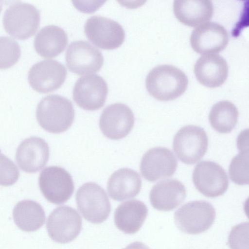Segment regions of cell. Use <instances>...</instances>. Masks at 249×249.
I'll use <instances>...</instances> for the list:
<instances>
[{
	"label": "cell",
	"mask_w": 249,
	"mask_h": 249,
	"mask_svg": "<svg viewBox=\"0 0 249 249\" xmlns=\"http://www.w3.org/2000/svg\"><path fill=\"white\" fill-rule=\"evenodd\" d=\"M188 79L179 69L170 65H161L153 68L145 79L149 93L161 101L173 100L186 90Z\"/></svg>",
	"instance_id": "obj_1"
},
{
	"label": "cell",
	"mask_w": 249,
	"mask_h": 249,
	"mask_svg": "<svg viewBox=\"0 0 249 249\" xmlns=\"http://www.w3.org/2000/svg\"><path fill=\"white\" fill-rule=\"evenodd\" d=\"M74 109L71 101L57 94L49 95L38 103L36 117L40 126L52 133L68 130L74 119Z\"/></svg>",
	"instance_id": "obj_2"
},
{
	"label": "cell",
	"mask_w": 249,
	"mask_h": 249,
	"mask_svg": "<svg viewBox=\"0 0 249 249\" xmlns=\"http://www.w3.org/2000/svg\"><path fill=\"white\" fill-rule=\"evenodd\" d=\"M40 20L39 11L35 6L17 1L6 10L2 22L9 35L16 39L25 40L35 34Z\"/></svg>",
	"instance_id": "obj_3"
},
{
	"label": "cell",
	"mask_w": 249,
	"mask_h": 249,
	"mask_svg": "<svg viewBox=\"0 0 249 249\" xmlns=\"http://www.w3.org/2000/svg\"><path fill=\"white\" fill-rule=\"evenodd\" d=\"M216 216L213 205L205 200L189 202L174 214L177 227L182 232L196 234L204 232L213 225Z\"/></svg>",
	"instance_id": "obj_4"
},
{
	"label": "cell",
	"mask_w": 249,
	"mask_h": 249,
	"mask_svg": "<svg viewBox=\"0 0 249 249\" xmlns=\"http://www.w3.org/2000/svg\"><path fill=\"white\" fill-rule=\"evenodd\" d=\"M77 208L87 221L99 224L108 217L111 205L105 191L94 182H87L77 191Z\"/></svg>",
	"instance_id": "obj_5"
},
{
	"label": "cell",
	"mask_w": 249,
	"mask_h": 249,
	"mask_svg": "<svg viewBox=\"0 0 249 249\" xmlns=\"http://www.w3.org/2000/svg\"><path fill=\"white\" fill-rule=\"evenodd\" d=\"M208 146V137L203 128L193 125L181 128L173 142L178 158L187 164H195L204 156Z\"/></svg>",
	"instance_id": "obj_6"
},
{
	"label": "cell",
	"mask_w": 249,
	"mask_h": 249,
	"mask_svg": "<svg viewBox=\"0 0 249 249\" xmlns=\"http://www.w3.org/2000/svg\"><path fill=\"white\" fill-rule=\"evenodd\" d=\"M40 190L50 202L61 204L67 201L74 190L72 177L65 169L51 166L44 168L38 179Z\"/></svg>",
	"instance_id": "obj_7"
},
{
	"label": "cell",
	"mask_w": 249,
	"mask_h": 249,
	"mask_svg": "<svg viewBox=\"0 0 249 249\" xmlns=\"http://www.w3.org/2000/svg\"><path fill=\"white\" fill-rule=\"evenodd\" d=\"M85 35L95 46L105 50L118 48L124 41L125 32L117 22L100 16L89 18L84 26Z\"/></svg>",
	"instance_id": "obj_8"
},
{
	"label": "cell",
	"mask_w": 249,
	"mask_h": 249,
	"mask_svg": "<svg viewBox=\"0 0 249 249\" xmlns=\"http://www.w3.org/2000/svg\"><path fill=\"white\" fill-rule=\"evenodd\" d=\"M46 227L48 234L54 241L65 244L75 239L82 229V219L74 209L61 206L50 214Z\"/></svg>",
	"instance_id": "obj_9"
},
{
	"label": "cell",
	"mask_w": 249,
	"mask_h": 249,
	"mask_svg": "<svg viewBox=\"0 0 249 249\" xmlns=\"http://www.w3.org/2000/svg\"><path fill=\"white\" fill-rule=\"evenodd\" d=\"M196 189L208 197L224 194L229 187V179L224 169L216 162L204 160L197 164L192 176Z\"/></svg>",
	"instance_id": "obj_10"
},
{
	"label": "cell",
	"mask_w": 249,
	"mask_h": 249,
	"mask_svg": "<svg viewBox=\"0 0 249 249\" xmlns=\"http://www.w3.org/2000/svg\"><path fill=\"white\" fill-rule=\"evenodd\" d=\"M65 58L70 71L78 75L96 73L104 63L101 51L84 40L71 42L66 51Z\"/></svg>",
	"instance_id": "obj_11"
},
{
	"label": "cell",
	"mask_w": 249,
	"mask_h": 249,
	"mask_svg": "<svg viewBox=\"0 0 249 249\" xmlns=\"http://www.w3.org/2000/svg\"><path fill=\"white\" fill-rule=\"evenodd\" d=\"M108 93L107 83L97 74L80 77L75 83L73 99L81 108L94 111L102 107Z\"/></svg>",
	"instance_id": "obj_12"
},
{
	"label": "cell",
	"mask_w": 249,
	"mask_h": 249,
	"mask_svg": "<svg viewBox=\"0 0 249 249\" xmlns=\"http://www.w3.org/2000/svg\"><path fill=\"white\" fill-rule=\"evenodd\" d=\"M67 74L63 64L55 60L46 59L32 66L28 72V80L33 89L46 93L59 89L65 81Z\"/></svg>",
	"instance_id": "obj_13"
},
{
	"label": "cell",
	"mask_w": 249,
	"mask_h": 249,
	"mask_svg": "<svg viewBox=\"0 0 249 249\" xmlns=\"http://www.w3.org/2000/svg\"><path fill=\"white\" fill-rule=\"evenodd\" d=\"M134 121L133 111L127 105L115 103L103 110L99 124L106 137L117 140L125 137L130 132Z\"/></svg>",
	"instance_id": "obj_14"
},
{
	"label": "cell",
	"mask_w": 249,
	"mask_h": 249,
	"mask_svg": "<svg viewBox=\"0 0 249 249\" xmlns=\"http://www.w3.org/2000/svg\"><path fill=\"white\" fill-rule=\"evenodd\" d=\"M178 164V160L172 151L165 147H156L144 154L140 163V171L146 180L154 182L173 176Z\"/></svg>",
	"instance_id": "obj_15"
},
{
	"label": "cell",
	"mask_w": 249,
	"mask_h": 249,
	"mask_svg": "<svg viewBox=\"0 0 249 249\" xmlns=\"http://www.w3.org/2000/svg\"><path fill=\"white\" fill-rule=\"evenodd\" d=\"M229 34L225 27L215 22H207L192 32L190 42L193 49L200 54L217 53L229 42Z\"/></svg>",
	"instance_id": "obj_16"
},
{
	"label": "cell",
	"mask_w": 249,
	"mask_h": 249,
	"mask_svg": "<svg viewBox=\"0 0 249 249\" xmlns=\"http://www.w3.org/2000/svg\"><path fill=\"white\" fill-rule=\"evenodd\" d=\"M50 155L48 143L43 139L31 137L22 141L18 146L16 158L19 168L33 173L42 169L47 164Z\"/></svg>",
	"instance_id": "obj_17"
},
{
	"label": "cell",
	"mask_w": 249,
	"mask_h": 249,
	"mask_svg": "<svg viewBox=\"0 0 249 249\" xmlns=\"http://www.w3.org/2000/svg\"><path fill=\"white\" fill-rule=\"evenodd\" d=\"M194 73L198 82L211 88L219 87L226 80L229 67L226 60L217 54L201 55L194 66Z\"/></svg>",
	"instance_id": "obj_18"
},
{
	"label": "cell",
	"mask_w": 249,
	"mask_h": 249,
	"mask_svg": "<svg viewBox=\"0 0 249 249\" xmlns=\"http://www.w3.org/2000/svg\"><path fill=\"white\" fill-rule=\"evenodd\" d=\"M186 191L184 185L175 179H167L159 181L150 191L151 204L156 209L161 211H172L184 200Z\"/></svg>",
	"instance_id": "obj_19"
},
{
	"label": "cell",
	"mask_w": 249,
	"mask_h": 249,
	"mask_svg": "<svg viewBox=\"0 0 249 249\" xmlns=\"http://www.w3.org/2000/svg\"><path fill=\"white\" fill-rule=\"evenodd\" d=\"M141 187L139 174L131 169L123 168L116 171L110 177L107 190L111 198L122 201L136 196Z\"/></svg>",
	"instance_id": "obj_20"
},
{
	"label": "cell",
	"mask_w": 249,
	"mask_h": 249,
	"mask_svg": "<svg viewBox=\"0 0 249 249\" xmlns=\"http://www.w3.org/2000/svg\"><path fill=\"white\" fill-rule=\"evenodd\" d=\"M213 10V2L209 0H177L173 2V11L177 18L191 27L210 20Z\"/></svg>",
	"instance_id": "obj_21"
},
{
	"label": "cell",
	"mask_w": 249,
	"mask_h": 249,
	"mask_svg": "<svg viewBox=\"0 0 249 249\" xmlns=\"http://www.w3.org/2000/svg\"><path fill=\"white\" fill-rule=\"evenodd\" d=\"M147 214L148 209L143 202L130 200L121 204L116 209L115 224L124 233L133 234L140 229Z\"/></svg>",
	"instance_id": "obj_22"
},
{
	"label": "cell",
	"mask_w": 249,
	"mask_h": 249,
	"mask_svg": "<svg viewBox=\"0 0 249 249\" xmlns=\"http://www.w3.org/2000/svg\"><path fill=\"white\" fill-rule=\"evenodd\" d=\"M68 43V36L61 27L51 25L40 29L35 36L36 53L45 58H53L62 53Z\"/></svg>",
	"instance_id": "obj_23"
},
{
	"label": "cell",
	"mask_w": 249,
	"mask_h": 249,
	"mask_svg": "<svg viewBox=\"0 0 249 249\" xmlns=\"http://www.w3.org/2000/svg\"><path fill=\"white\" fill-rule=\"evenodd\" d=\"M13 216L17 226L28 232L37 230L45 221V213L42 206L31 200H24L18 203L14 208Z\"/></svg>",
	"instance_id": "obj_24"
},
{
	"label": "cell",
	"mask_w": 249,
	"mask_h": 249,
	"mask_svg": "<svg viewBox=\"0 0 249 249\" xmlns=\"http://www.w3.org/2000/svg\"><path fill=\"white\" fill-rule=\"evenodd\" d=\"M236 107L228 100L220 101L212 107L209 121L212 127L220 133H229L235 127L238 118Z\"/></svg>",
	"instance_id": "obj_25"
},
{
	"label": "cell",
	"mask_w": 249,
	"mask_h": 249,
	"mask_svg": "<svg viewBox=\"0 0 249 249\" xmlns=\"http://www.w3.org/2000/svg\"><path fill=\"white\" fill-rule=\"evenodd\" d=\"M248 149L243 148L231 160L229 173L231 179L234 183L244 185L249 183Z\"/></svg>",
	"instance_id": "obj_26"
},
{
	"label": "cell",
	"mask_w": 249,
	"mask_h": 249,
	"mask_svg": "<svg viewBox=\"0 0 249 249\" xmlns=\"http://www.w3.org/2000/svg\"><path fill=\"white\" fill-rule=\"evenodd\" d=\"M20 54V46L16 40L8 36H0V69L14 65Z\"/></svg>",
	"instance_id": "obj_27"
},
{
	"label": "cell",
	"mask_w": 249,
	"mask_h": 249,
	"mask_svg": "<svg viewBox=\"0 0 249 249\" xmlns=\"http://www.w3.org/2000/svg\"><path fill=\"white\" fill-rule=\"evenodd\" d=\"M19 172L16 164L0 151V185L8 186L18 180Z\"/></svg>",
	"instance_id": "obj_28"
},
{
	"label": "cell",
	"mask_w": 249,
	"mask_h": 249,
	"mask_svg": "<svg viewBox=\"0 0 249 249\" xmlns=\"http://www.w3.org/2000/svg\"><path fill=\"white\" fill-rule=\"evenodd\" d=\"M249 222L233 227L230 233L228 243L231 249H249Z\"/></svg>",
	"instance_id": "obj_29"
},
{
	"label": "cell",
	"mask_w": 249,
	"mask_h": 249,
	"mask_svg": "<svg viewBox=\"0 0 249 249\" xmlns=\"http://www.w3.org/2000/svg\"><path fill=\"white\" fill-rule=\"evenodd\" d=\"M124 249H150L147 246L141 242H133Z\"/></svg>",
	"instance_id": "obj_30"
},
{
	"label": "cell",
	"mask_w": 249,
	"mask_h": 249,
	"mask_svg": "<svg viewBox=\"0 0 249 249\" xmlns=\"http://www.w3.org/2000/svg\"><path fill=\"white\" fill-rule=\"evenodd\" d=\"M3 2V1H0V13L2 9Z\"/></svg>",
	"instance_id": "obj_31"
}]
</instances>
